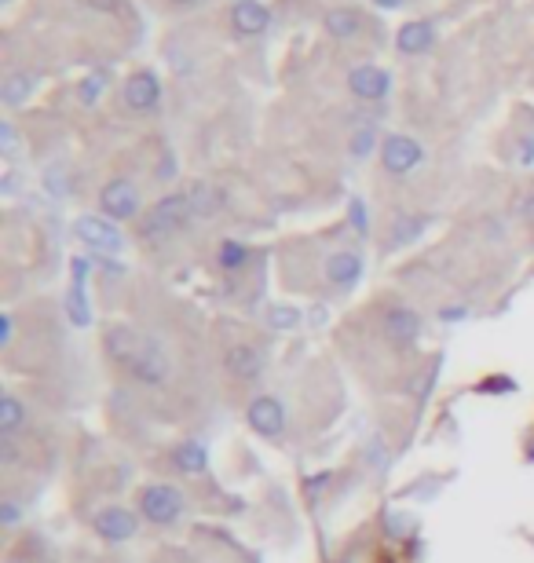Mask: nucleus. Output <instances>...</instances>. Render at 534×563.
Wrapping results in <instances>:
<instances>
[{
	"label": "nucleus",
	"mask_w": 534,
	"mask_h": 563,
	"mask_svg": "<svg viewBox=\"0 0 534 563\" xmlns=\"http://www.w3.org/2000/svg\"><path fill=\"white\" fill-rule=\"evenodd\" d=\"M396 48L403 55H417L432 48V22H406V26H399Z\"/></svg>",
	"instance_id": "a211bd4d"
},
{
	"label": "nucleus",
	"mask_w": 534,
	"mask_h": 563,
	"mask_svg": "<svg viewBox=\"0 0 534 563\" xmlns=\"http://www.w3.org/2000/svg\"><path fill=\"white\" fill-rule=\"evenodd\" d=\"M88 271H92V264H88L85 256H74V264H70V289H66V319H70V326H77V330H88L92 326V304H88Z\"/></svg>",
	"instance_id": "20e7f679"
},
{
	"label": "nucleus",
	"mask_w": 534,
	"mask_h": 563,
	"mask_svg": "<svg viewBox=\"0 0 534 563\" xmlns=\"http://www.w3.org/2000/svg\"><path fill=\"white\" fill-rule=\"evenodd\" d=\"M33 92V77L30 74H8L4 77V85H0V99L8 103V107H22Z\"/></svg>",
	"instance_id": "4be33fe9"
},
{
	"label": "nucleus",
	"mask_w": 534,
	"mask_h": 563,
	"mask_svg": "<svg viewBox=\"0 0 534 563\" xmlns=\"http://www.w3.org/2000/svg\"><path fill=\"white\" fill-rule=\"evenodd\" d=\"M74 234L92 249V253L118 256L121 249H125V234H121L118 224L107 220V216H81L74 224Z\"/></svg>",
	"instance_id": "39448f33"
},
{
	"label": "nucleus",
	"mask_w": 534,
	"mask_h": 563,
	"mask_svg": "<svg viewBox=\"0 0 534 563\" xmlns=\"http://www.w3.org/2000/svg\"><path fill=\"white\" fill-rule=\"evenodd\" d=\"M421 330H425L421 315L414 308H406V304H388L381 311V333L396 348H414L417 340H421Z\"/></svg>",
	"instance_id": "423d86ee"
},
{
	"label": "nucleus",
	"mask_w": 534,
	"mask_h": 563,
	"mask_svg": "<svg viewBox=\"0 0 534 563\" xmlns=\"http://www.w3.org/2000/svg\"><path fill=\"white\" fill-rule=\"evenodd\" d=\"M224 366L235 381H257L260 373H264V355H260V348H253V344H246V340H238V344L227 348Z\"/></svg>",
	"instance_id": "ddd939ff"
},
{
	"label": "nucleus",
	"mask_w": 534,
	"mask_h": 563,
	"mask_svg": "<svg viewBox=\"0 0 534 563\" xmlns=\"http://www.w3.org/2000/svg\"><path fill=\"white\" fill-rule=\"evenodd\" d=\"M26 421H30V410L22 406L19 395H4L0 399V439H15L26 428Z\"/></svg>",
	"instance_id": "f3484780"
},
{
	"label": "nucleus",
	"mask_w": 534,
	"mask_h": 563,
	"mask_svg": "<svg viewBox=\"0 0 534 563\" xmlns=\"http://www.w3.org/2000/svg\"><path fill=\"white\" fill-rule=\"evenodd\" d=\"M194 205V216H213L220 205H224V191H216L213 183H194L191 191H187Z\"/></svg>",
	"instance_id": "aec40b11"
},
{
	"label": "nucleus",
	"mask_w": 534,
	"mask_h": 563,
	"mask_svg": "<svg viewBox=\"0 0 534 563\" xmlns=\"http://www.w3.org/2000/svg\"><path fill=\"white\" fill-rule=\"evenodd\" d=\"M249 245L246 242H235V238H227L224 245H220V253H216V264L224 267L227 275H238V271H246L249 264Z\"/></svg>",
	"instance_id": "412c9836"
},
{
	"label": "nucleus",
	"mask_w": 534,
	"mask_h": 563,
	"mask_svg": "<svg viewBox=\"0 0 534 563\" xmlns=\"http://www.w3.org/2000/svg\"><path fill=\"white\" fill-rule=\"evenodd\" d=\"M172 465L180 468L183 476H202L205 468H209V450L198 439H183V443L172 447Z\"/></svg>",
	"instance_id": "dca6fc26"
},
{
	"label": "nucleus",
	"mask_w": 534,
	"mask_h": 563,
	"mask_svg": "<svg viewBox=\"0 0 534 563\" xmlns=\"http://www.w3.org/2000/svg\"><path fill=\"white\" fill-rule=\"evenodd\" d=\"M348 216H352V224L359 234H370V224H366V205L359 202V198H352V205H348Z\"/></svg>",
	"instance_id": "cd10ccee"
},
{
	"label": "nucleus",
	"mask_w": 534,
	"mask_h": 563,
	"mask_svg": "<svg viewBox=\"0 0 534 563\" xmlns=\"http://www.w3.org/2000/svg\"><path fill=\"white\" fill-rule=\"evenodd\" d=\"M469 319V308H461V304H450V308L439 311V322H465Z\"/></svg>",
	"instance_id": "7c9ffc66"
},
{
	"label": "nucleus",
	"mask_w": 534,
	"mask_h": 563,
	"mask_svg": "<svg viewBox=\"0 0 534 563\" xmlns=\"http://www.w3.org/2000/svg\"><path fill=\"white\" fill-rule=\"evenodd\" d=\"M136 512L150 527H172V523L183 520L187 498H183V490L172 487V483H147V487L139 490Z\"/></svg>",
	"instance_id": "7ed1b4c3"
},
{
	"label": "nucleus",
	"mask_w": 534,
	"mask_h": 563,
	"mask_svg": "<svg viewBox=\"0 0 534 563\" xmlns=\"http://www.w3.org/2000/svg\"><path fill=\"white\" fill-rule=\"evenodd\" d=\"M421 158H425V150L410 136H388L385 147H381V165H385L388 176H410L421 165Z\"/></svg>",
	"instance_id": "9d476101"
},
{
	"label": "nucleus",
	"mask_w": 534,
	"mask_h": 563,
	"mask_svg": "<svg viewBox=\"0 0 534 563\" xmlns=\"http://www.w3.org/2000/svg\"><path fill=\"white\" fill-rule=\"evenodd\" d=\"M172 4H198V0H172Z\"/></svg>",
	"instance_id": "e433bc0d"
},
{
	"label": "nucleus",
	"mask_w": 534,
	"mask_h": 563,
	"mask_svg": "<svg viewBox=\"0 0 534 563\" xmlns=\"http://www.w3.org/2000/svg\"><path fill=\"white\" fill-rule=\"evenodd\" d=\"M99 209L107 220L114 224H125L132 216H139V191L132 180H110L103 183V191H99Z\"/></svg>",
	"instance_id": "6e6552de"
},
{
	"label": "nucleus",
	"mask_w": 534,
	"mask_h": 563,
	"mask_svg": "<svg viewBox=\"0 0 534 563\" xmlns=\"http://www.w3.org/2000/svg\"><path fill=\"white\" fill-rule=\"evenodd\" d=\"M520 216H524L527 224H534V194H527L524 205H520Z\"/></svg>",
	"instance_id": "473e14b6"
},
{
	"label": "nucleus",
	"mask_w": 534,
	"mask_h": 563,
	"mask_svg": "<svg viewBox=\"0 0 534 563\" xmlns=\"http://www.w3.org/2000/svg\"><path fill=\"white\" fill-rule=\"evenodd\" d=\"M267 22H271V11H267L260 0H238L235 8H231V26H235L242 37H257V33H264Z\"/></svg>",
	"instance_id": "4468645a"
},
{
	"label": "nucleus",
	"mask_w": 534,
	"mask_h": 563,
	"mask_svg": "<svg viewBox=\"0 0 534 563\" xmlns=\"http://www.w3.org/2000/svg\"><path fill=\"white\" fill-rule=\"evenodd\" d=\"M19 520H22V505L19 501H0V523H4V527H19Z\"/></svg>",
	"instance_id": "a878e982"
},
{
	"label": "nucleus",
	"mask_w": 534,
	"mask_h": 563,
	"mask_svg": "<svg viewBox=\"0 0 534 563\" xmlns=\"http://www.w3.org/2000/svg\"><path fill=\"white\" fill-rule=\"evenodd\" d=\"M99 92H103V74H92L85 85H81V103H88V107H92V103L99 99Z\"/></svg>",
	"instance_id": "bb28decb"
},
{
	"label": "nucleus",
	"mask_w": 534,
	"mask_h": 563,
	"mask_svg": "<svg viewBox=\"0 0 534 563\" xmlns=\"http://www.w3.org/2000/svg\"><path fill=\"white\" fill-rule=\"evenodd\" d=\"M366 454H370V461H374V465H385V443H381V439H374Z\"/></svg>",
	"instance_id": "2f4dec72"
},
{
	"label": "nucleus",
	"mask_w": 534,
	"mask_h": 563,
	"mask_svg": "<svg viewBox=\"0 0 534 563\" xmlns=\"http://www.w3.org/2000/svg\"><path fill=\"white\" fill-rule=\"evenodd\" d=\"M374 4H377V8H388V11H392V8H399L403 0H374Z\"/></svg>",
	"instance_id": "f704fd0d"
},
{
	"label": "nucleus",
	"mask_w": 534,
	"mask_h": 563,
	"mask_svg": "<svg viewBox=\"0 0 534 563\" xmlns=\"http://www.w3.org/2000/svg\"><path fill=\"white\" fill-rule=\"evenodd\" d=\"M11 340H15V319L4 311L0 315V348H11Z\"/></svg>",
	"instance_id": "c756f323"
},
{
	"label": "nucleus",
	"mask_w": 534,
	"mask_h": 563,
	"mask_svg": "<svg viewBox=\"0 0 534 563\" xmlns=\"http://www.w3.org/2000/svg\"><path fill=\"white\" fill-rule=\"evenodd\" d=\"M322 26H326V33H330V37L344 41V37H355V33H359L363 19H359V11H352V8H333V11H326Z\"/></svg>",
	"instance_id": "6ab92c4d"
},
{
	"label": "nucleus",
	"mask_w": 534,
	"mask_h": 563,
	"mask_svg": "<svg viewBox=\"0 0 534 563\" xmlns=\"http://www.w3.org/2000/svg\"><path fill=\"white\" fill-rule=\"evenodd\" d=\"M348 88L359 99H385L388 96V74L377 66H355L348 74Z\"/></svg>",
	"instance_id": "2eb2a0df"
},
{
	"label": "nucleus",
	"mask_w": 534,
	"mask_h": 563,
	"mask_svg": "<svg viewBox=\"0 0 534 563\" xmlns=\"http://www.w3.org/2000/svg\"><path fill=\"white\" fill-rule=\"evenodd\" d=\"M414 531V516L403 509H385V534L388 538H403Z\"/></svg>",
	"instance_id": "5701e85b"
},
{
	"label": "nucleus",
	"mask_w": 534,
	"mask_h": 563,
	"mask_svg": "<svg viewBox=\"0 0 534 563\" xmlns=\"http://www.w3.org/2000/svg\"><path fill=\"white\" fill-rule=\"evenodd\" d=\"M527 461H534V443H531V447H527Z\"/></svg>",
	"instance_id": "c9c22d12"
},
{
	"label": "nucleus",
	"mask_w": 534,
	"mask_h": 563,
	"mask_svg": "<svg viewBox=\"0 0 534 563\" xmlns=\"http://www.w3.org/2000/svg\"><path fill=\"white\" fill-rule=\"evenodd\" d=\"M267 322H271L275 330H293V326L300 322V311L289 308V304H275V308H271V315H267Z\"/></svg>",
	"instance_id": "b1692460"
},
{
	"label": "nucleus",
	"mask_w": 534,
	"mask_h": 563,
	"mask_svg": "<svg viewBox=\"0 0 534 563\" xmlns=\"http://www.w3.org/2000/svg\"><path fill=\"white\" fill-rule=\"evenodd\" d=\"M191 220H194V205H191V198H187V191L165 194L161 202L150 205V213L143 216L139 234H143V242H165V238H172L176 231H183Z\"/></svg>",
	"instance_id": "f03ea898"
},
{
	"label": "nucleus",
	"mask_w": 534,
	"mask_h": 563,
	"mask_svg": "<svg viewBox=\"0 0 534 563\" xmlns=\"http://www.w3.org/2000/svg\"><path fill=\"white\" fill-rule=\"evenodd\" d=\"M92 531L107 545H125L136 538L139 520H136V512L121 509V505H107V509H99L96 516H92Z\"/></svg>",
	"instance_id": "1a4fd4ad"
},
{
	"label": "nucleus",
	"mask_w": 534,
	"mask_h": 563,
	"mask_svg": "<svg viewBox=\"0 0 534 563\" xmlns=\"http://www.w3.org/2000/svg\"><path fill=\"white\" fill-rule=\"evenodd\" d=\"M8 563H22V560H8Z\"/></svg>",
	"instance_id": "4c0bfd02"
},
{
	"label": "nucleus",
	"mask_w": 534,
	"mask_h": 563,
	"mask_svg": "<svg viewBox=\"0 0 534 563\" xmlns=\"http://www.w3.org/2000/svg\"><path fill=\"white\" fill-rule=\"evenodd\" d=\"M348 150H352V158H366L374 150V128H355Z\"/></svg>",
	"instance_id": "393cba45"
},
{
	"label": "nucleus",
	"mask_w": 534,
	"mask_h": 563,
	"mask_svg": "<svg viewBox=\"0 0 534 563\" xmlns=\"http://www.w3.org/2000/svg\"><path fill=\"white\" fill-rule=\"evenodd\" d=\"M246 425L257 432L260 439H282V432H286V406H282V399H275V395H257L253 403L246 406Z\"/></svg>",
	"instance_id": "0eeeda50"
},
{
	"label": "nucleus",
	"mask_w": 534,
	"mask_h": 563,
	"mask_svg": "<svg viewBox=\"0 0 534 563\" xmlns=\"http://www.w3.org/2000/svg\"><path fill=\"white\" fill-rule=\"evenodd\" d=\"M103 351L110 362H118L121 370H129L139 384L158 388L172 377V355L154 333H143L129 322H114L103 333Z\"/></svg>",
	"instance_id": "f257e3e1"
},
{
	"label": "nucleus",
	"mask_w": 534,
	"mask_h": 563,
	"mask_svg": "<svg viewBox=\"0 0 534 563\" xmlns=\"http://www.w3.org/2000/svg\"><path fill=\"white\" fill-rule=\"evenodd\" d=\"M534 161V139H527L524 147H520V165H531Z\"/></svg>",
	"instance_id": "72a5a7b5"
},
{
	"label": "nucleus",
	"mask_w": 534,
	"mask_h": 563,
	"mask_svg": "<svg viewBox=\"0 0 534 563\" xmlns=\"http://www.w3.org/2000/svg\"><path fill=\"white\" fill-rule=\"evenodd\" d=\"M161 99V81L154 70H139L125 81V107L136 110V114H150V110L158 107Z\"/></svg>",
	"instance_id": "9b49d317"
},
{
	"label": "nucleus",
	"mask_w": 534,
	"mask_h": 563,
	"mask_svg": "<svg viewBox=\"0 0 534 563\" xmlns=\"http://www.w3.org/2000/svg\"><path fill=\"white\" fill-rule=\"evenodd\" d=\"M363 253L359 249H337L330 253L326 260V278H330V286L337 289H355L359 286V278H363Z\"/></svg>",
	"instance_id": "f8f14e48"
},
{
	"label": "nucleus",
	"mask_w": 534,
	"mask_h": 563,
	"mask_svg": "<svg viewBox=\"0 0 534 563\" xmlns=\"http://www.w3.org/2000/svg\"><path fill=\"white\" fill-rule=\"evenodd\" d=\"M0 147H4V154H15V147H19V136H15L11 121H0Z\"/></svg>",
	"instance_id": "c85d7f7f"
}]
</instances>
